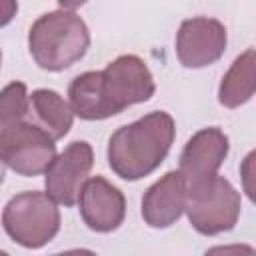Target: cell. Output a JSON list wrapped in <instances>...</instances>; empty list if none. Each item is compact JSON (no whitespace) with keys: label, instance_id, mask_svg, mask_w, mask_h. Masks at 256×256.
<instances>
[{"label":"cell","instance_id":"19","mask_svg":"<svg viewBox=\"0 0 256 256\" xmlns=\"http://www.w3.org/2000/svg\"><path fill=\"white\" fill-rule=\"evenodd\" d=\"M56 256H60V254H56Z\"/></svg>","mask_w":256,"mask_h":256},{"label":"cell","instance_id":"16","mask_svg":"<svg viewBox=\"0 0 256 256\" xmlns=\"http://www.w3.org/2000/svg\"><path fill=\"white\" fill-rule=\"evenodd\" d=\"M204 256H256V250L248 244H226L208 248Z\"/></svg>","mask_w":256,"mask_h":256},{"label":"cell","instance_id":"2","mask_svg":"<svg viewBox=\"0 0 256 256\" xmlns=\"http://www.w3.org/2000/svg\"><path fill=\"white\" fill-rule=\"evenodd\" d=\"M176 138V124L168 112H150L118 128L108 140V166L116 176L136 182L150 176L168 156Z\"/></svg>","mask_w":256,"mask_h":256},{"label":"cell","instance_id":"13","mask_svg":"<svg viewBox=\"0 0 256 256\" xmlns=\"http://www.w3.org/2000/svg\"><path fill=\"white\" fill-rule=\"evenodd\" d=\"M256 94V48L242 52L218 88V102L224 108H240Z\"/></svg>","mask_w":256,"mask_h":256},{"label":"cell","instance_id":"17","mask_svg":"<svg viewBox=\"0 0 256 256\" xmlns=\"http://www.w3.org/2000/svg\"><path fill=\"white\" fill-rule=\"evenodd\" d=\"M60 256H96L92 250H84V248H76V250H66Z\"/></svg>","mask_w":256,"mask_h":256},{"label":"cell","instance_id":"14","mask_svg":"<svg viewBox=\"0 0 256 256\" xmlns=\"http://www.w3.org/2000/svg\"><path fill=\"white\" fill-rule=\"evenodd\" d=\"M30 116V96L26 84L10 82L2 90L0 98V128L16 122H24Z\"/></svg>","mask_w":256,"mask_h":256},{"label":"cell","instance_id":"3","mask_svg":"<svg viewBox=\"0 0 256 256\" xmlns=\"http://www.w3.org/2000/svg\"><path fill=\"white\" fill-rule=\"evenodd\" d=\"M34 62L48 72H62L82 60L90 48V30L72 10L42 14L28 32Z\"/></svg>","mask_w":256,"mask_h":256},{"label":"cell","instance_id":"12","mask_svg":"<svg viewBox=\"0 0 256 256\" xmlns=\"http://www.w3.org/2000/svg\"><path fill=\"white\" fill-rule=\"evenodd\" d=\"M30 116L52 140H60L70 132L76 114L58 92L40 88L30 94Z\"/></svg>","mask_w":256,"mask_h":256},{"label":"cell","instance_id":"15","mask_svg":"<svg viewBox=\"0 0 256 256\" xmlns=\"http://www.w3.org/2000/svg\"><path fill=\"white\" fill-rule=\"evenodd\" d=\"M240 178H242V190L250 198L252 204H256V150L248 152L240 164Z\"/></svg>","mask_w":256,"mask_h":256},{"label":"cell","instance_id":"10","mask_svg":"<svg viewBox=\"0 0 256 256\" xmlns=\"http://www.w3.org/2000/svg\"><path fill=\"white\" fill-rule=\"evenodd\" d=\"M78 206L84 224L100 234L118 230L126 216L124 194L102 176H94L84 184Z\"/></svg>","mask_w":256,"mask_h":256},{"label":"cell","instance_id":"8","mask_svg":"<svg viewBox=\"0 0 256 256\" xmlns=\"http://www.w3.org/2000/svg\"><path fill=\"white\" fill-rule=\"evenodd\" d=\"M228 44L226 28L214 18H188L176 36V54L184 68H206L224 56Z\"/></svg>","mask_w":256,"mask_h":256},{"label":"cell","instance_id":"6","mask_svg":"<svg viewBox=\"0 0 256 256\" xmlns=\"http://www.w3.org/2000/svg\"><path fill=\"white\" fill-rule=\"evenodd\" d=\"M56 140L30 120L0 128V158L12 172L34 178L46 174L56 160Z\"/></svg>","mask_w":256,"mask_h":256},{"label":"cell","instance_id":"18","mask_svg":"<svg viewBox=\"0 0 256 256\" xmlns=\"http://www.w3.org/2000/svg\"><path fill=\"white\" fill-rule=\"evenodd\" d=\"M2 256H8V254H6V252H2Z\"/></svg>","mask_w":256,"mask_h":256},{"label":"cell","instance_id":"5","mask_svg":"<svg viewBox=\"0 0 256 256\" xmlns=\"http://www.w3.org/2000/svg\"><path fill=\"white\" fill-rule=\"evenodd\" d=\"M242 210L240 192L222 176L188 188L186 214L192 228L204 236H216L236 226Z\"/></svg>","mask_w":256,"mask_h":256},{"label":"cell","instance_id":"1","mask_svg":"<svg viewBox=\"0 0 256 256\" xmlns=\"http://www.w3.org/2000/svg\"><path fill=\"white\" fill-rule=\"evenodd\" d=\"M156 92V82L146 62L134 54L112 60L104 70L76 76L68 88L74 114L82 120H106L134 104L148 102Z\"/></svg>","mask_w":256,"mask_h":256},{"label":"cell","instance_id":"11","mask_svg":"<svg viewBox=\"0 0 256 256\" xmlns=\"http://www.w3.org/2000/svg\"><path fill=\"white\" fill-rule=\"evenodd\" d=\"M188 184L180 172H168L142 198V218L150 228H170L186 212Z\"/></svg>","mask_w":256,"mask_h":256},{"label":"cell","instance_id":"7","mask_svg":"<svg viewBox=\"0 0 256 256\" xmlns=\"http://www.w3.org/2000/svg\"><path fill=\"white\" fill-rule=\"evenodd\" d=\"M94 166V150L88 142L76 140L56 156L46 172V194L62 206H74L80 200L88 174Z\"/></svg>","mask_w":256,"mask_h":256},{"label":"cell","instance_id":"4","mask_svg":"<svg viewBox=\"0 0 256 256\" xmlns=\"http://www.w3.org/2000/svg\"><path fill=\"white\" fill-rule=\"evenodd\" d=\"M6 234L24 248H42L60 230V210L46 192H22L8 200L2 212Z\"/></svg>","mask_w":256,"mask_h":256},{"label":"cell","instance_id":"9","mask_svg":"<svg viewBox=\"0 0 256 256\" xmlns=\"http://www.w3.org/2000/svg\"><path fill=\"white\" fill-rule=\"evenodd\" d=\"M230 150L228 136L220 128H204L196 132L180 154V174L188 188L218 176Z\"/></svg>","mask_w":256,"mask_h":256}]
</instances>
